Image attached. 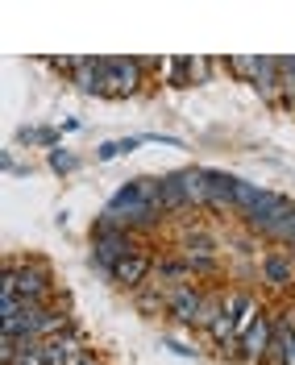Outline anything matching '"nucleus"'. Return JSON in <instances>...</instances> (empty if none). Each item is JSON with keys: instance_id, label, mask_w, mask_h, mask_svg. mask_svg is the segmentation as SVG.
Listing matches in <instances>:
<instances>
[{"instance_id": "obj_15", "label": "nucleus", "mask_w": 295, "mask_h": 365, "mask_svg": "<svg viewBox=\"0 0 295 365\" xmlns=\"http://www.w3.org/2000/svg\"><path fill=\"white\" fill-rule=\"evenodd\" d=\"M233 187H237V175L208 170V207H233Z\"/></svg>"}, {"instance_id": "obj_26", "label": "nucleus", "mask_w": 295, "mask_h": 365, "mask_svg": "<svg viewBox=\"0 0 295 365\" xmlns=\"http://www.w3.org/2000/svg\"><path fill=\"white\" fill-rule=\"evenodd\" d=\"M225 67H229V71H237V75H241V79L250 83L254 71H258V54H254V58H225Z\"/></svg>"}, {"instance_id": "obj_18", "label": "nucleus", "mask_w": 295, "mask_h": 365, "mask_svg": "<svg viewBox=\"0 0 295 365\" xmlns=\"http://www.w3.org/2000/svg\"><path fill=\"white\" fill-rule=\"evenodd\" d=\"M134 299H137V312L150 316V319H159L162 312H166V299L159 295V282H146L141 291H134Z\"/></svg>"}, {"instance_id": "obj_9", "label": "nucleus", "mask_w": 295, "mask_h": 365, "mask_svg": "<svg viewBox=\"0 0 295 365\" xmlns=\"http://www.w3.org/2000/svg\"><path fill=\"white\" fill-rule=\"evenodd\" d=\"M250 88L258 91V100H266V104H283V88H279V58L258 54V71H254Z\"/></svg>"}, {"instance_id": "obj_24", "label": "nucleus", "mask_w": 295, "mask_h": 365, "mask_svg": "<svg viewBox=\"0 0 295 365\" xmlns=\"http://www.w3.org/2000/svg\"><path fill=\"white\" fill-rule=\"evenodd\" d=\"M17 141L21 145H59V129H21Z\"/></svg>"}, {"instance_id": "obj_5", "label": "nucleus", "mask_w": 295, "mask_h": 365, "mask_svg": "<svg viewBox=\"0 0 295 365\" xmlns=\"http://www.w3.org/2000/svg\"><path fill=\"white\" fill-rule=\"evenodd\" d=\"M200 307H204V291L196 282H179V287L166 291V316L175 319V324H183V328H196Z\"/></svg>"}, {"instance_id": "obj_13", "label": "nucleus", "mask_w": 295, "mask_h": 365, "mask_svg": "<svg viewBox=\"0 0 295 365\" xmlns=\"http://www.w3.org/2000/svg\"><path fill=\"white\" fill-rule=\"evenodd\" d=\"M262 278H266V282H271V287H279V291H283V287H291L295 282V257L291 253H266V257H262Z\"/></svg>"}, {"instance_id": "obj_1", "label": "nucleus", "mask_w": 295, "mask_h": 365, "mask_svg": "<svg viewBox=\"0 0 295 365\" xmlns=\"http://www.w3.org/2000/svg\"><path fill=\"white\" fill-rule=\"evenodd\" d=\"M134 253H146V237H137L125 225H116L109 212L96 216V225H91V266L96 270L104 278H113V270L125 257H134Z\"/></svg>"}, {"instance_id": "obj_21", "label": "nucleus", "mask_w": 295, "mask_h": 365, "mask_svg": "<svg viewBox=\"0 0 295 365\" xmlns=\"http://www.w3.org/2000/svg\"><path fill=\"white\" fill-rule=\"evenodd\" d=\"M187 257H216V241L208 237L204 228H191L187 232Z\"/></svg>"}, {"instance_id": "obj_25", "label": "nucleus", "mask_w": 295, "mask_h": 365, "mask_svg": "<svg viewBox=\"0 0 295 365\" xmlns=\"http://www.w3.org/2000/svg\"><path fill=\"white\" fill-rule=\"evenodd\" d=\"M46 162H50V170H54V175H71V170H79V158L67 154V150H50Z\"/></svg>"}, {"instance_id": "obj_19", "label": "nucleus", "mask_w": 295, "mask_h": 365, "mask_svg": "<svg viewBox=\"0 0 295 365\" xmlns=\"http://www.w3.org/2000/svg\"><path fill=\"white\" fill-rule=\"evenodd\" d=\"M262 191H266V187H258V182H250V179H237V187H233V207H237V212H250V207L262 200Z\"/></svg>"}, {"instance_id": "obj_7", "label": "nucleus", "mask_w": 295, "mask_h": 365, "mask_svg": "<svg viewBox=\"0 0 295 365\" xmlns=\"http://www.w3.org/2000/svg\"><path fill=\"white\" fill-rule=\"evenodd\" d=\"M271 344H274V316H262L258 312V319L241 332V349H246L250 361H266L271 357Z\"/></svg>"}, {"instance_id": "obj_11", "label": "nucleus", "mask_w": 295, "mask_h": 365, "mask_svg": "<svg viewBox=\"0 0 295 365\" xmlns=\"http://www.w3.org/2000/svg\"><path fill=\"white\" fill-rule=\"evenodd\" d=\"M71 83L84 96H104V58H75Z\"/></svg>"}, {"instance_id": "obj_23", "label": "nucleus", "mask_w": 295, "mask_h": 365, "mask_svg": "<svg viewBox=\"0 0 295 365\" xmlns=\"http://www.w3.org/2000/svg\"><path fill=\"white\" fill-rule=\"evenodd\" d=\"M166 71H171V88H191V83H196L191 58H171V63H166Z\"/></svg>"}, {"instance_id": "obj_12", "label": "nucleus", "mask_w": 295, "mask_h": 365, "mask_svg": "<svg viewBox=\"0 0 295 365\" xmlns=\"http://www.w3.org/2000/svg\"><path fill=\"white\" fill-rule=\"evenodd\" d=\"M225 316L237 324V332H246L258 319V303H254L250 291H225Z\"/></svg>"}, {"instance_id": "obj_31", "label": "nucleus", "mask_w": 295, "mask_h": 365, "mask_svg": "<svg viewBox=\"0 0 295 365\" xmlns=\"http://www.w3.org/2000/svg\"><path fill=\"white\" fill-rule=\"evenodd\" d=\"M166 349H171V353H179V357H196V349H191V344H183V341H166Z\"/></svg>"}, {"instance_id": "obj_10", "label": "nucleus", "mask_w": 295, "mask_h": 365, "mask_svg": "<svg viewBox=\"0 0 295 365\" xmlns=\"http://www.w3.org/2000/svg\"><path fill=\"white\" fill-rule=\"evenodd\" d=\"M254 232H262V237L274 241V245H295V200H287L271 220H262Z\"/></svg>"}, {"instance_id": "obj_28", "label": "nucleus", "mask_w": 295, "mask_h": 365, "mask_svg": "<svg viewBox=\"0 0 295 365\" xmlns=\"http://www.w3.org/2000/svg\"><path fill=\"white\" fill-rule=\"evenodd\" d=\"M96 158H100V162H113V158H121V141H104V145L96 150Z\"/></svg>"}, {"instance_id": "obj_8", "label": "nucleus", "mask_w": 295, "mask_h": 365, "mask_svg": "<svg viewBox=\"0 0 295 365\" xmlns=\"http://www.w3.org/2000/svg\"><path fill=\"white\" fill-rule=\"evenodd\" d=\"M150 278H154V262H150V253H134V257H125V262L113 270V282L116 287H125V291H141Z\"/></svg>"}, {"instance_id": "obj_6", "label": "nucleus", "mask_w": 295, "mask_h": 365, "mask_svg": "<svg viewBox=\"0 0 295 365\" xmlns=\"http://www.w3.org/2000/svg\"><path fill=\"white\" fill-rule=\"evenodd\" d=\"M84 353H88V349H84V332H79V328H71V332L54 336V341H42V361L46 365H75Z\"/></svg>"}, {"instance_id": "obj_20", "label": "nucleus", "mask_w": 295, "mask_h": 365, "mask_svg": "<svg viewBox=\"0 0 295 365\" xmlns=\"http://www.w3.org/2000/svg\"><path fill=\"white\" fill-rule=\"evenodd\" d=\"M279 88H283V108L295 113V54L279 58Z\"/></svg>"}, {"instance_id": "obj_2", "label": "nucleus", "mask_w": 295, "mask_h": 365, "mask_svg": "<svg viewBox=\"0 0 295 365\" xmlns=\"http://www.w3.org/2000/svg\"><path fill=\"white\" fill-rule=\"evenodd\" d=\"M4 278H13V287H17V295H21L25 303L46 307V303L59 299L54 295V270H50V262L34 257V253H25V257H9Z\"/></svg>"}, {"instance_id": "obj_4", "label": "nucleus", "mask_w": 295, "mask_h": 365, "mask_svg": "<svg viewBox=\"0 0 295 365\" xmlns=\"http://www.w3.org/2000/svg\"><path fill=\"white\" fill-rule=\"evenodd\" d=\"M137 83H141V63H137L134 54L129 58H104V96L109 100L134 96Z\"/></svg>"}, {"instance_id": "obj_14", "label": "nucleus", "mask_w": 295, "mask_h": 365, "mask_svg": "<svg viewBox=\"0 0 295 365\" xmlns=\"http://www.w3.org/2000/svg\"><path fill=\"white\" fill-rule=\"evenodd\" d=\"M196 270H191V262L187 257H162L154 262V278L150 282H171V287H179V282H191Z\"/></svg>"}, {"instance_id": "obj_3", "label": "nucleus", "mask_w": 295, "mask_h": 365, "mask_svg": "<svg viewBox=\"0 0 295 365\" xmlns=\"http://www.w3.org/2000/svg\"><path fill=\"white\" fill-rule=\"evenodd\" d=\"M109 216H113L116 225H125L129 232H137V237H146L154 225H162V207H154V204H146L141 200V191L134 187V179L125 182V187H116V195L109 200V207H104Z\"/></svg>"}, {"instance_id": "obj_30", "label": "nucleus", "mask_w": 295, "mask_h": 365, "mask_svg": "<svg viewBox=\"0 0 295 365\" xmlns=\"http://www.w3.org/2000/svg\"><path fill=\"white\" fill-rule=\"evenodd\" d=\"M191 71H196V83H204L208 71H212V63H208V58H191Z\"/></svg>"}, {"instance_id": "obj_32", "label": "nucleus", "mask_w": 295, "mask_h": 365, "mask_svg": "<svg viewBox=\"0 0 295 365\" xmlns=\"http://www.w3.org/2000/svg\"><path fill=\"white\" fill-rule=\"evenodd\" d=\"M75 365H100V357H96V353H84V357H79Z\"/></svg>"}, {"instance_id": "obj_29", "label": "nucleus", "mask_w": 295, "mask_h": 365, "mask_svg": "<svg viewBox=\"0 0 295 365\" xmlns=\"http://www.w3.org/2000/svg\"><path fill=\"white\" fill-rule=\"evenodd\" d=\"M46 67L59 75H75V58H46Z\"/></svg>"}, {"instance_id": "obj_16", "label": "nucleus", "mask_w": 295, "mask_h": 365, "mask_svg": "<svg viewBox=\"0 0 295 365\" xmlns=\"http://www.w3.org/2000/svg\"><path fill=\"white\" fill-rule=\"evenodd\" d=\"M287 200H291V195H279V191H262V200H258V204L250 207V212H246V228H258L262 225V220H271L274 212H279V207L287 204Z\"/></svg>"}, {"instance_id": "obj_22", "label": "nucleus", "mask_w": 295, "mask_h": 365, "mask_svg": "<svg viewBox=\"0 0 295 365\" xmlns=\"http://www.w3.org/2000/svg\"><path fill=\"white\" fill-rule=\"evenodd\" d=\"M221 316H225V295H204V307L196 316V328H212Z\"/></svg>"}, {"instance_id": "obj_33", "label": "nucleus", "mask_w": 295, "mask_h": 365, "mask_svg": "<svg viewBox=\"0 0 295 365\" xmlns=\"http://www.w3.org/2000/svg\"><path fill=\"white\" fill-rule=\"evenodd\" d=\"M291 257H295V245H291Z\"/></svg>"}, {"instance_id": "obj_27", "label": "nucleus", "mask_w": 295, "mask_h": 365, "mask_svg": "<svg viewBox=\"0 0 295 365\" xmlns=\"http://www.w3.org/2000/svg\"><path fill=\"white\" fill-rule=\"evenodd\" d=\"M183 257H187V253H183ZM187 262H191L196 274H216V257H187Z\"/></svg>"}, {"instance_id": "obj_17", "label": "nucleus", "mask_w": 295, "mask_h": 365, "mask_svg": "<svg viewBox=\"0 0 295 365\" xmlns=\"http://www.w3.org/2000/svg\"><path fill=\"white\" fill-rule=\"evenodd\" d=\"M162 207H166V216H171V212H183V207H191L187 204V191H183L179 170H175V175H162Z\"/></svg>"}]
</instances>
